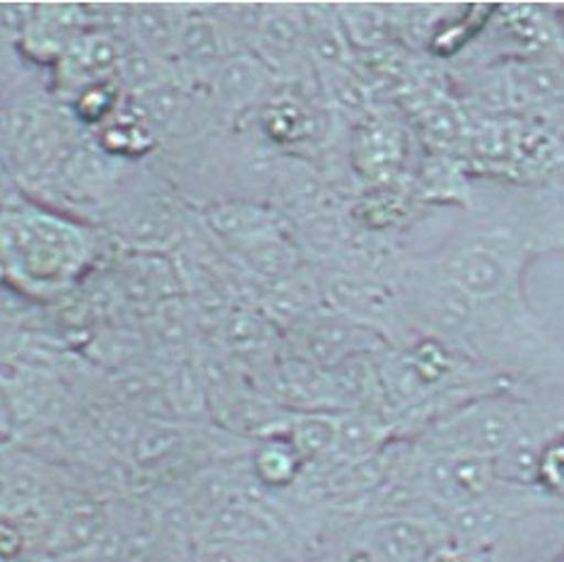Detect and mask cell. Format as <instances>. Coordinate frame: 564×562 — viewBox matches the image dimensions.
<instances>
[{
    "mask_svg": "<svg viewBox=\"0 0 564 562\" xmlns=\"http://www.w3.org/2000/svg\"><path fill=\"white\" fill-rule=\"evenodd\" d=\"M93 227L63 210L20 203L0 215V266L10 283L34 298H58L93 271Z\"/></svg>",
    "mask_w": 564,
    "mask_h": 562,
    "instance_id": "1",
    "label": "cell"
},
{
    "mask_svg": "<svg viewBox=\"0 0 564 562\" xmlns=\"http://www.w3.org/2000/svg\"><path fill=\"white\" fill-rule=\"evenodd\" d=\"M89 30H101L97 18L87 15L85 6L44 3L32 6L20 44L32 61L56 66L63 54Z\"/></svg>",
    "mask_w": 564,
    "mask_h": 562,
    "instance_id": "2",
    "label": "cell"
},
{
    "mask_svg": "<svg viewBox=\"0 0 564 562\" xmlns=\"http://www.w3.org/2000/svg\"><path fill=\"white\" fill-rule=\"evenodd\" d=\"M495 476L497 468L492 458L466 452H442L427 462L425 485L434 500L460 509L480 502Z\"/></svg>",
    "mask_w": 564,
    "mask_h": 562,
    "instance_id": "3",
    "label": "cell"
},
{
    "mask_svg": "<svg viewBox=\"0 0 564 562\" xmlns=\"http://www.w3.org/2000/svg\"><path fill=\"white\" fill-rule=\"evenodd\" d=\"M186 12L170 3H133L126 12L128 44L143 54L172 61L176 58L178 34H182Z\"/></svg>",
    "mask_w": 564,
    "mask_h": 562,
    "instance_id": "4",
    "label": "cell"
},
{
    "mask_svg": "<svg viewBox=\"0 0 564 562\" xmlns=\"http://www.w3.org/2000/svg\"><path fill=\"white\" fill-rule=\"evenodd\" d=\"M517 420L502 408H478L444 434V452H466L478 456H495L514 444Z\"/></svg>",
    "mask_w": 564,
    "mask_h": 562,
    "instance_id": "5",
    "label": "cell"
},
{
    "mask_svg": "<svg viewBox=\"0 0 564 562\" xmlns=\"http://www.w3.org/2000/svg\"><path fill=\"white\" fill-rule=\"evenodd\" d=\"M119 233L126 245L138 253H160L178 237L176 213L160 196H140L126 208L119 220Z\"/></svg>",
    "mask_w": 564,
    "mask_h": 562,
    "instance_id": "6",
    "label": "cell"
},
{
    "mask_svg": "<svg viewBox=\"0 0 564 562\" xmlns=\"http://www.w3.org/2000/svg\"><path fill=\"white\" fill-rule=\"evenodd\" d=\"M371 560L379 562H432L434 536L417 519H389L371 536Z\"/></svg>",
    "mask_w": 564,
    "mask_h": 562,
    "instance_id": "7",
    "label": "cell"
},
{
    "mask_svg": "<svg viewBox=\"0 0 564 562\" xmlns=\"http://www.w3.org/2000/svg\"><path fill=\"white\" fill-rule=\"evenodd\" d=\"M225 61V40L217 22L208 15H196V12L191 15V12H186L174 63L191 73H217Z\"/></svg>",
    "mask_w": 564,
    "mask_h": 562,
    "instance_id": "8",
    "label": "cell"
},
{
    "mask_svg": "<svg viewBox=\"0 0 564 562\" xmlns=\"http://www.w3.org/2000/svg\"><path fill=\"white\" fill-rule=\"evenodd\" d=\"M158 136L138 114L126 105L107 126L97 131V150L111 160H140L158 145Z\"/></svg>",
    "mask_w": 564,
    "mask_h": 562,
    "instance_id": "9",
    "label": "cell"
},
{
    "mask_svg": "<svg viewBox=\"0 0 564 562\" xmlns=\"http://www.w3.org/2000/svg\"><path fill=\"white\" fill-rule=\"evenodd\" d=\"M126 101V95L121 93L119 83L109 80H97L80 87L68 99V111L75 121V126H83V129H95L99 131L101 126H107L117 114L121 111Z\"/></svg>",
    "mask_w": 564,
    "mask_h": 562,
    "instance_id": "10",
    "label": "cell"
},
{
    "mask_svg": "<svg viewBox=\"0 0 564 562\" xmlns=\"http://www.w3.org/2000/svg\"><path fill=\"white\" fill-rule=\"evenodd\" d=\"M263 83L265 71L261 68L259 61H253L249 56L227 58L220 71L215 73L217 95L232 107H241L251 101L263 89Z\"/></svg>",
    "mask_w": 564,
    "mask_h": 562,
    "instance_id": "11",
    "label": "cell"
},
{
    "mask_svg": "<svg viewBox=\"0 0 564 562\" xmlns=\"http://www.w3.org/2000/svg\"><path fill=\"white\" fill-rule=\"evenodd\" d=\"M452 278L456 280L458 288H464L470 295L482 298L492 295V292L502 285L505 268L490 251L470 249L460 253L452 263Z\"/></svg>",
    "mask_w": 564,
    "mask_h": 562,
    "instance_id": "12",
    "label": "cell"
},
{
    "mask_svg": "<svg viewBox=\"0 0 564 562\" xmlns=\"http://www.w3.org/2000/svg\"><path fill=\"white\" fill-rule=\"evenodd\" d=\"M300 452L294 450L292 442H282V440H271L265 442L259 454H256V471L259 476L271 483V485H285L297 474L300 466Z\"/></svg>",
    "mask_w": 564,
    "mask_h": 562,
    "instance_id": "13",
    "label": "cell"
},
{
    "mask_svg": "<svg viewBox=\"0 0 564 562\" xmlns=\"http://www.w3.org/2000/svg\"><path fill=\"white\" fill-rule=\"evenodd\" d=\"M261 36L265 44L280 54L297 48L302 40H306V28L300 18L290 15V12H273L261 20Z\"/></svg>",
    "mask_w": 564,
    "mask_h": 562,
    "instance_id": "14",
    "label": "cell"
},
{
    "mask_svg": "<svg viewBox=\"0 0 564 562\" xmlns=\"http://www.w3.org/2000/svg\"><path fill=\"white\" fill-rule=\"evenodd\" d=\"M379 440V428L367 418H350L338 425L336 444L343 452L352 456H362L371 452V446Z\"/></svg>",
    "mask_w": 564,
    "mask_h": 562,
    "instance_id": "15",
    "label": "cell"
},
{
    "mask_svg": "<svg viewBox=\"0 0 564 562\" xmlns=\"http://www.w3.org/2000/svg\"><path fill=\"white\" fill-rule=\"evenodd\" d=\"M345 22H348V32L352 40L365 46L379 44L389 36L387 20L375 10H355L352 15H345Z\"/></svg>",
    "mask_w": 564,
    "mask_h": 562,
    "instance_id": "16",
    "label": "cell"
},
{
    "mask_svg": "<svg viewBox=\"0 0 564 562\" xmlns=\"http://www.w3.org/2000/svg\"><path fill=\"white\" fill-rule=\"evenodd\" d=\"M306 117L300 107L294 105H275L265 114V131L275 136L278 140H292L297 138L304 129Z\"/></svg>",
    "mask_w": 564,
    "mask_h": 562,
    "instance_id": "17",
    "label": "cell"
},
{
    "mask_svg": "<svg viewBox=\"0 0 564 562\" xmlns=\"http://www.w3.org/2000/svg\"><path fill=\"white\" fill-rule=\"evenodd\" d=\"M0 280H8V275H6V268L0 266Z\"/></svg>",
    "mask_w": 564,
    "mask_h": 562,
    "instance_id": "18",
    "label": "cell"
},
{
    "mask_svg": "<svg viewBox=\"0 0 564 562\" xmlns=\"http://www.w3.org/2000/svg\"><path fill=\"white\" fill-rule=\"evenodd\" d=\"M557 562H564V553H562V555H560V558H557Z\"/></svg>",
    "mask_w": 564,
    "mask_h": 562,
    "instance_id": "19",
    "label": "cell"
}]
</instances>
